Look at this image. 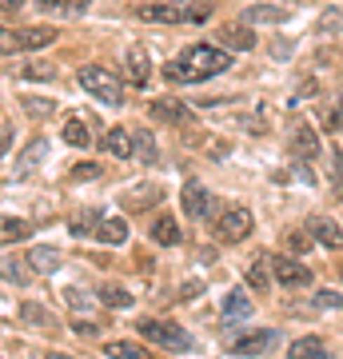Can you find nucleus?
<instances>
[{
  "instance_id": "32",
  "label": "nucleus",
  "mask_w": 343,
  "mask_h": 359,
  "mask_svg": "<svg viewBox=\"0 0 343 359\" xmlns=\"http://www.w3.org/2000/svg\"><path fill=\"white\" fill-rule=\"evenodd\" d=\"M40 8H48V13H88V0H36Z\"/></svg>"
},
{
  "instance_id": "31",
  "label": "nucleus",
  "mask_w": 343,
  "mask_h": 359,
  "mask_svg": "<svg viewBox=\"0 0 343 359\" xmlns=\"http://www.w3.org/2000/svg\"><path fill=\"white\" fill-rule=\"evenodd\" d=\"M32 228H36L32 219H13V224H4V228H0V240H4V244H16V240L32 236Z\"/></svg>"
},
{
  "instance_id": "9",
  "label": "nucleus",
  "mask_w": 343,
  "mask_h": 359,
  "mask_svg": "<svg viewBox=\"0 0 343 359\" xmlns=\"http://www.w3.org/2000/svg\"><path fill=\"white\" fill-rule=\"evenodd\" d=\"M148 116L160 120V124H180V128H188L191 124V108L180 100H152L148 104Z\"/></svg>"
},
{
  "instance_id": "41",
  "label": "nucleus",
  "mask_w": 343,
  "mask_h": 359,
  "mask_svg": "<svg viewBox=\"0 0 343 359\" xmlns=\"http://www.w3.org/2000/svg\"><path fill=\"white\" fill-rule=\"evenodd\" d=\"M323 128H328V132H339L343 128V100H339V96L331 100V112H328V124H323Z\"/></svg>"
},
{
  "instance_id": "12",
  "label": "nucleus",
  "mask_w": 343,
  "mask_h": 359,
  "mask_svg": "<svg viewBox=\"0 0 343 359\" xmlns=\"http://www.w3.org/2000/svg\"><path fill=\"white\" fill-rule=\"evenodd\" d=\"M220 44H224V52H252L255 48V32L248 25H224L216 28Z\"/></svg>"
},
{
  "instance_id": "4",
  "label": "nucleus",
  "mask_w": 343,
  "mask_h": 359,
  "mask_svg": "<svg viewBox=\"0 0 343 359\" xmlns=\"http://www.w3.org/2000/svg\"><path fill=\"white\" fill-rule=\"evenodd\" d=\"M136 332H140L144 339H152V344L168 347V351H191V347H196V339H191L184 327H176V323H168V320H156V316L136 320Z\"/></svg>"
},
{
  "instance_id": "29",
  "label": "nucleus",
  "mask_w": 343,
  "mask_h": 359,
  "mask_svg": "<svg viewBox=\"0 0 343 359\" xmlns=\"http://www.w3.org/2000/svg\"><path fill=\"white\" fill-rule=\"evenodd\" d=\"M0 276H4V280H13V283H28L32 280V268H28L25 259H0Z\"/></svg>"
},
{
  "instance_id": "38",
  "label": "nucleus",
  "mask_w": 343,
  "mask_h": 359,
  "mask_svg": "<svg viewBox=\"0 0 343 359\" xmlns=\"http://www.w3.org/2000/svg\"><path fill=\"white\" fill-rule=\"evenodd\" d=\"M20 316H25V323H36V327H52L48 311L36 308V304H25V308H20Z\"/></svg>"
},
{
  "instance_id": "23",
  "label": "nucleus",
  "mask_w": 343,
  "mask_h": 359,
  "mask_svg": "<svg viewBox=\"0 0 343 359\" xmlns=\"http://www.w3.org/2000/svg\"><path fill=\"white\" fill-rule=\"evenodd\" d=\"M64 304L76 311V316H92V311L100 308V299H96V292H80V287H64Z\"/></svg>"
},
{
  "instance_id": "39",
  "label": "nucleus",
  "mask_w": 343,
  "mask_h": 359,
  "mask_svg": "<svg viewBox=\"0 0 343 359\" xmlns=\"http://www.w3.org/2000/svg\"><path fill=\"white\" fill-rule=\"evenodd\" d=\"M319 32L343 36V13H323V16H319Z\"/></svg>"
},
{
  "instance_id": "46",
  "label": "nucleus",
  "mask_w": 343,
  "mask_h": 359,
  "mask_svg": "<svg viewBox=\"0 0 343 359\" xmlns=\"http://www.w3.org/2000/svg\"><path fill=\"white\" fill-rule=\"evenodd\" d=\"M8 144H13V132H8V128H4V132H0V156H4V152H8Z\"/></svg>"
},
{
  "instance_id": "48",
  "label": "nucleus",
  "mask_w": 343,
  "mask_h": 359,
  "mask_svg": "<svg viewBox=\"0 0 343 359\" xmlns=\"http://www.w3.org/2000/svg\"><path fill=\"white\" fill-rule=\"evenodd\" d=\"M339 276H343V268H339Z\"/></svg>"
},
{
  "instance_id": "25",
  "label": "nucleus",
  "mask_w": 343,
  "mask_h": 359,
  "mask_svg": "<svg viewBox=\"0 0 343 359\" xmlns=\"http://www.w3.org/2000/svg\"><path fill=\"white\" fill-rule=\"evenodd\" d=\"M60 136H64V144H72V148H88V144H92L88 128H84V116H68Z\"/></svg>"
},
{
  "instance_id": "19",
  "label": "nucleus",
  "mask_w": 343,
  "mask_h": 359,
  "mask_svg": "<svg viewBox=\"0 0 343 359\" xmlns=\"http://www.w3.org/2000/svg\"><path fill=\"white\" fill-rule=\"evenodd\" d=\"M132 160H140V164H156V160H160L156 136H152L148 128H136V132H132Z\"/></svg>"
},
{
  "instance_id": "6",
  "label": "nucleus",
  "mask_w": 343,
  "mask_h": 359,
  "mask_svg": "<svg viewBox=\"0 0 343 359\" xmlns=\"http://www.w3.org/2000/svg\"><path fill=\"white\" fill-rule=\"evenodd\" d=\"M180 204H184V212H188L191 219H212L216 216V200H212V192L203 188L200 180H188V184L180 188Z\"/></svg>"
},
{
  "instance_id": "43",
  "label": "nucleus",
  "mask_w": 343,
  "mask_h": 359,
  "mask_svg": "<svg viewBox=\"0 0 343 359\" xmlns=\"http://www.w3.org/2000/svg\"><path fill=\"white\" fill-rule=\"evenodd\" d=\"M92 176H100V168H96V164H80V168H72V180H92Z\"/></svg>"
},
{
  "instance_id": "5",
  "label": "nucleus",
  "mask_w": 343,
  "mask_h": 359,
  "mask_svg": "<svg viewBox=\"0 0 343 359\" xmlns=\"http://www.w3.org/2000/svg\"><path fill=\"white\" fill-rule=\"evenodd\" d=\"M252 228H255V219H252V212H248L243 204L224 208V212H220V219H216V236L224 240V244H240V240H248V236H252Z\"/></svg>"
},
{
  "instance_id": "13",
  "label": "nucleus",
  "mask_w": 343,
  "mask_h": 359,
  "mask_svg": "<svg viewBox=\"0 0 343 359\" xmlns=\"http://www.w3.org/2000/svg\"><path fill=\"white\" fill-rule=\"evenodd\" d=\"M120 200H124L128 212H148V208H156L160 200H164V188H156V184H136V188L124 192Z\"/></svg>"
},
{
  "instance_id": "17",
  "label": "nucleus",
  "mask_w": 343,
  "mask_h": 359,
  "mask_svg": "<svg viewBox=\"0 0 343 359\" xmlns=\"http://www.w3.org/2000/svg\"><path fill=\"white\" fill-rule=\"evenodd\" d=\"M148 72H152V65H148V52L136 44V48H128V56H124V76L140 88V84H148Z\"/></svg>"
},
{
  "instance_id": "8",
  "label": "nucleus",
  "mask_w": 343,
  "mask_h": 359,
  "mask_svg": "<svg viewBox=\"0 0 343 359\" xmlns=\"http://www.w3.org/2000/svg\"><path fill=\"white\" fill-rule=\"evenodd\" d=\"M271 271H276V280H280L283 287H307V283H311V271H307L295 256H271Z\"/></svg>"
},
{
  "instance_id": "44",
  "label": "nucleus",
  "mask_w": 343,
  "mask_h": 359,
  "mask_svg": "<svg viewBox=\"0 0 343 359\" xmlns=\"http://www.w3.org/2000/svg\"><path fill=\"white\" fill-rule=\"evenodd\" d=\"M203 292V283L200 280H188L184 287H180V299H191V295H200Z\"/></svg>"
},
{
  "instance_id": "18",
  "label": "nucleus",
  "mask_w": 343,
  "mask_h": 359,
  "mask_svg": "<svg viewBox=\"0 0 343 359\" xmlns=\"http://www.w3.org/2000/svg\"><path fill=\"white\" fill-rule=\"evenodd\" d=\"M248 316H255V308H252V299H248V292H243V287L228 292V299H224V323H243Z\"/></svg>"
},
{
  "instance_id": "45",
  "label": "nucleus",
  "mask_w": 343,
  "mask_h": 359,
  "mask_svg": "<svg viewBox=\"0 0 343 359\" xmlns=\"http://www.w3.org/2000/svg\"><path fill=\"white\" fill-rule=\"evenodd\" d=\"M0 8H4V13H20V8H25V0H0Z\"/></svg>"
},
{
  "instance_id": "34",
  "label": "nucleus",
  "mask_w": 343,
  "mask_h": 359,
  "mask_svg": "<svg viewBox=\"0 0 343 359\" xmlns=\"http://www.w3.org/2000/svg\"><path fill=\"white\" fill-rule=\"evenodd\" d=\"M267 268H271V264H264V259H260V264H252V268H248V287L267 292V287H271V283H267Z\"/></svg>"
},
{
  "instance_id": "21",
  "label": "nucleus",
  "mask_w": 343,
  "mask_h": 359,
  "mask_svg": "<svg viewBox=\"0 0 343 359\" xmlns=\"http://www.w3.org/2000/svg\"><path fill=\"white\" fill-rule=\"evenodd\" d=\"M152 240H156L160 248H176V244H180V224L168 216V212L152 219Z\"/></svg>"
},
{
  "instance_id": "14",
  "label": "nucleus",
  "mask_w": 343,
  "mask_h": 359,
  "mask_svg": "<svg viewBox=\"0 0 343 359\" xmlns=\"http://www.w3.org/2000/svg\"><path fill=\"white\" fill-rule=\"evenodd\" d=\"M100 152L120 156V160H132V132L120 128V124H112V128L100 136Z\"/></svg>"
},
{
  "instance_id": "10",
  "label": "nucleus",
  "mask_w": 343,
  "mask_h": 359,
  "mask_svg": "<svg viewBox=\"0 0 343 359\" xmlns=\"http://www.w3.org/2000/svg\"><path fill=\"white\" fill-rule=\"evenodd\" d=\"M280 344V335L271 332V327H264V332H248V335H240L236 344H231V351L236 355H264L267 347H276Z\"/></svg>"
},
{
  "instance_id": "47",
  "label": "nucleus",
  "mask_w": 343,
  "mask_h": 359,
  "mask_svg": "<svg viewBox=\"0 0 343 359\" xmlns=\"http://www.w3.org/2000/svg\"><path fill=\"white\" fill-rule=\"evenodd\" d=\"M48 359H72V355H64V351H48Z\"/></svg>"
},
{
  "instance_id": "27",
  "label": "nucleus",
  "mask_w": 343,
  "mask_h": 359,
  "mask_svg": "<svg viewBox=\"0 0 343 359\" xmlns=\"http://www.w3.org/2000/svg\"><path fill=\"white\" fill-rule=\"evenodd\" d=\"M96 299H100L104 308H128V304H132V292L120 287V283H100V287H96Z\"/></svg>"
},
{
  "instance_id": "40",
  "label": "nucleus",
  "mask_w": 343,
  "mask_h": 359,
  "mask_svg": "<svg viewBox=\"0 0 343 359\" xmlns=\"http://www.w3.org/2000/svg\"><path fill=\"white\" fill-rule=\"evenodd\" d=\"M8 52H20V36L13 28H0V56H8Z\"/></svg>"
},
{
  "instance_id": "42",
  "label": "nucleus",
  "mask_w": 343,
  "mask_h": 359,
  "mask_svg": "<svg viewBox=\"0 0 343 359\" xmlns=\"http://www.w3.org/2000/svg\"><path fill=\"white\" fill-rule=\"evenodd\" d=\"M283 244L292 248V256H300V252L307 248V236H304V231H288V236H283Z\"/></svg>"
},
{
  "instance_id": "36",
  "label": "nucleus",
  "mask_w": 343,
  "mask_h": 359,
  "mask_svg": "<svg viewBox=\"0 0 343 359\" xmlns=\"http://www.w3.org/2000/svg\"><path fill=\"white\" fill-rule=\"evenodd\" d=\"M311 308H319V311H335V308H343V295H339V292H316Z\"/></svg>"
},
{
  "instance_id": "33",
  "label": "nucleus",
  "mask_w": 343,
  "mask_h": 359,
  "mask_svg": "<svg viewBox=\"0 0 343 359\" xmlns=\"http://www.w3.org/2000/svg\"><path fill=\"white\" fill-rule=\"evenodd\" d=\"M100 219H104L100 212H80V216L72 219V224H68V228L76 231V236H92V231L100 228Z\"/></svg>"
},
{
  "instance_id": "15",
  "label": "nucleus",
  "mask_w": 343,
  "mask_h": 359,
  "mask_svg": "<svg viewBox=\"0 0 343 359\" xmlns=\"http://www.w3.org/2000/svg\"><path fill=\"white\" fill-rule=\"evenodd\" d=\"M60 252L56 248H48V244H40V248H32V252H25V264L32 268V276H48V271H56L60 268Z\"/></svg>"
},
{
  "instance_id": "22",
  "label": "nucleus",
  "mask_w": 343,
  "mask_h": 359,
  "mask_svg": "<svg viewBox=\"0 0 343 359\" xmlns=\"http://www.w3.org/2000/svg\"><path fill=\"white\" fill-rule=\"evenodd\" d=\"M288 359H331V351L323 347V339H316V335H304V339H295V344H292Z\"/></svg>"
},
{
  "instance_id": "1",
  "label": "nucleus",
  "mask_w": 343,
  "mask_h": 359,
  "mask_svg": "<svg viewBox=\"0 0 343 359\" xmlns=\"http://www.w3.org/2000/svg\"><path fill=\"white\" fill-rule=\"evenodd\" d=\"M231 68V56L224 48H212V44H191L164 65V76L176 80V84H196V80H208V76H220Z\"/></svg>"
},
{
  "instance_id": "35",
  "label": "nucleus",
  "mask_w": 343,
  "mask_h": 359,
  "mask_svg": "<svg viewBox=\"0 0 343 359\" xmlns=\"http://www.w3.org/2000/svg\"><path fill=\"white\" fill-rule=\"evenodd\" d=\"M25 112L36 116V120H44V116L56 112V104H52V100H36V96H25Z\"/></svg>"
},
{
  "instance_id": "16",
  "label": "nucleus",
  "mask_w": 343,
  "mask_h": 359,
  "mask_svg": "<svg viewBox=\"0 0 343 359\" xmlns=\"http://www.w3.org/2000/svg\"><path fill=\"white\" fill-rule=\"evenodd\" d=\"M44 156H48V144H44V140H32L25 152H20V160H16L13 180H28V176H32V172L40 168V160H44Z\"/></svg>"
},
{
  "instance_id": "7",
  "label": "nucleus",
  "mask_w": 343,
  "mask_h": 359,
  "mask_svg": "<svg viewBox=\"0 0 343 359\" xmlns=\"http://www.w3.org/2000/svg\"><path fill=\"white\" fill-rule=\"evenodd\" d=\"M319 152H323V144H319L316 128L300 120V124L292 128V156L300 160V164H311V160H319Z\"/></svg>"
},
{
  "instance_id": "30",
  "label": "nucleus",
  "mask_w": 343,
  "mask_h": 359,
  "mask_svg": "<svg viewBox=\"0 0 343 359\" xmlns=\"http://www.w3.org/2000/svg\"><path fill=\"white\" fill-rule=\"evenodd\" d=\"M16 76H20V80H56V65H48V60L20 65V68H16Z\"/></svg>"
},
{
  "instance_id": "2",
  "label": "nucleus",
  "mask_w": 343,
  "mask_h": 359,
  "mask_svg": "<svg viewBox=\"0 0 343 359\" xmlns=\"http://www.w3.org/2000/svg\"><path fill=\"white\" fill-rule=\"evenodd\" d=\"M208 16H212L208 0H160V4L136 8V20H148V25H196V20H208Z\"/></svg>"
},
{
  "instance_id": "3",
  "label": "nucleus",
  "mask_w": 343,
  "mask_h": 359,
  "mask_svg": "<svg viewBox=\"0 0 343 359\" xmlns=\"http://www.w3.org/2000/svg\"><path fill=\"white\" fill-rule=\"evenodd\" d=\"M80 88L88 92L92 100L108 104V108H120V104H124V84L100 65H84L80 68Z\"/></svg>"
},
{
  "instance_id": "11",
  "label": "nucleus",
  "mask_w": 343,
  "mask_h": 359,
  "mask_svg": "<svg viewBox=\"0 0 343 359\" xmlns=\"http://www.w3.org/2000/svg\"><path fill=\"white\" fill-rule=\"evenodd\" d=\"M307 231H311V240H319L323 248H331V252H343V231L335 219L328 216H311L307 219Z\"/></svg>"
},
{
  "instance_id": "37",
  "label": "nucleus",
  "mask_w": 343,
  "mask_h": 359,
  "mask_svg": "<svg viewBox=\"0 0 343 359\" xmlns=\"http://www.w3.org/2000/svg\"><path fill=\"white\" fill-rule=\"evenodd\" d=\"M331 184H335V196H339V204H343V152L339 148L331 152Z\"/></svg>"
},
{
  "instance_id": "24",
  "label": "nucleus",
  "mask_w": 343,
  "mask_h": 359,
  "mask_svg": "<svg viewBox=\"0 0 343 359\" xmlns=\"http://www.w3.org/2000/svg\"><path fill=\"white\" fill-rule=\"evenodd\" d=\"M16 36H20V48H48L52 40H56V28L36 25V28H20Z\"/></svg>"
},
{
  "instance_id": "26",
  "label": "nucleus",
  "mask_w": 343,
  "mask_h": 359,
  "mask_svg": "<svg viewBox=\"0 0 343 359\" xmlns=\"http://www.w3.org/2000/svg\"><path fill=\"white\" fill-rule=\"evenodd\" d=\"M92 236H96L100 244H124V240H128V224H124V219H108V216H104L100 228L92 231Z\"/></svg>"
},
{
  "instance_id": "20",
  "label": "nucleus",
  "mask_w": 343,
  "mask_h": 359,
  "mask_svg": "<svg viewBox=\"0 0 343 359\" xmlns=\"http://www.w3.org/2000/svg\"><path fill=\"white\" fill-rule=\"evenodd\" d=\"M288 8H271V4H252L248 13H243V25H283L288 20Z\"/></svg>"
},
{
  "instance_id": "28",
  "label": "nucleus",
  "mask_w": 343,
  "mask_h": 359,
  "mask_svg": "<svg viewBox=\"0 0 343 359\" xmlns=\"http://www.w3.org/2000/svg\"><path fill=\"white\" fill-rule=\"evenodd\" d=\"M108 359H152V351L140 344H128V339H112V344H104Z\"/></svg>"
}]
</instances>
